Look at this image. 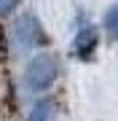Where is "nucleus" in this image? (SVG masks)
I'll return each instance as SVG.
<instances>
[{
  "label": "nucleus",
  "mask_w": 118,
  "mask_h": 121,
  "mask_svg": "<svg viewBox=\"0 0 118 121\" xmlns=\"http://www.w3.org/2000/svg\"><path fill=\"white\" fill-rule=\"evenodd\" d=\"M57 70H59V65H57V59H54L51 54H38L35 59L27 65L24 83L32 91H43V89H48L57 81Z\"/></svg>",
  "instance_id": "1"
},
{
  "label": "nucleus",
  "mask_w": 118,
  "mask_h": 121,
  "mask_svg": "<svg viewBox=\"0 0 118 121\" xmlns=\"http://www.w3.org/2000/svg\"><path fill=\"white\" fill-rule=\"evenodd\" d=\"M13 32H16V40H19V46H24V48H30V46H35V40H38V22H35V16H22L16 22V27H13Z\"/></svg>",
  "instance_id": "2"
},
{
  "label": "nucleus",
  "mask_w": 118,
  "mask_h": 121,
  "mask_svg": "<svg viewBox=\"0 0 118 121\" xmlns=\"http://www.w3.org/2000/svg\"><path fill=\"white\" fill-rule=\"evenodd\" d=\"M73 48H75L78 56H89L97 48V30H94V27L78 30V35H75V40H73Z\"/></svg>",
  "instance_id": "3"
},
{
  "label": "nucleus",
  "mask_w": 118,
  "mask_h": 121,
  "mask_svg": "<svg viewBox=\"0 0 118 121\" xmlns=\"http://www.w3.org/2000/svg\"><path fill=\"white\" fill-rule=\"evenodd\" d=\"M27 121H57V105L51 99H40V102H35V108L30 110V118Z\"/></svg>",
  "instance_id": "4"
},
{
  "label": "nucleus",
  "mask_w": 118,
  "mask_h": 121,
  "mask_svg": "<svg viewBox=\"0 0 118 121\" xmlns=\"http://www.w3.org/2000/svg\"><path fill=\"white\" fill-rule=\"evenodd\" d=\"M105 32L110 40H118V3L105 13Z\"/></svg>",
  "instance_id": "5"
},
{
  "label": "nucleus",
  "mask_w": 118,
  "mask_h": 121,
  "mask_svg": "<svg viewBox=\"0 0 118 121\" xmlns=\"http://www.w3.org/2000/svg\"><path fill=\"white\" fill-rule=\"evenodd\" d=\"M16 5H19V0H0V16H8Z\"/></svg>",
  "instance_id": "6"
}]
</instances>
